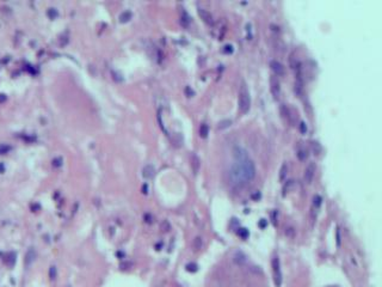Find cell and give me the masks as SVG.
Instances as JSON below:
<instances>
[{
    "label": "cell",
    "mask_w": 382,
    "mask_h": 287,
    "mask_svg": "<svg viewBox=\"0 0 382 287\" xmlns=\"http://www.w3.org/2000/svg\"><path fill=\"white\" fill-rule=\"evenodd\" d=\"M239 164L240 166V170L243 174V177H244L245 182H251L254 177H256V165L253 163V160L248 157L244 160H240V162H235Z\"/></svg>",
    "instance_id": "6da1fadb"
},
{
    "label": "cell",
    "mask_w": 382,
    "mask_h": 287,
    "mask_svg": "<svg viewBox=\"0 0 382 287\" xmlns=\"http://www.w3.org/2000/svg\"><path fill=\"white\" fill-rule=\"evenodd\" d=\"M250 104H251V98H250L248 89L246 86V83L244 80H241L240 89H239V109H240V111L243 114H246L250 109Z\"/></svg>",
    "instance_id": "7a4b0ae2"
},
{
    "label": "cell",
    "mask_w": 382,
    "mask_h": 287,
    "mask_svg": "<svg viewBox=\"0 0 382 287\" xmlns=\"http://www.w3.org/2000/svg\"><path fill=\"white\" fill-rule=\"evenodd\" d=\"M272 271H274V280H275L276 287H281V285H282V272H281L278 256H275L272 258Z\"/></svg>",
    "instance_id": "3957f363"
},
{
    "label": "cell",
    "mask_w": 382,
    "mask_h": 287,
    "mask_svg": "<svg viewBox=\"0 0 382 287\" xmlns=\"http://www.w3.org/2000/svg\"><path fill=\"white\" fill-rule=\"evenodd\" d=\"M315 169H316V166H315V163H313V162H311L306 166L305 172H303V181H305L306 184H311L313 182L314 175H315Z\"/></svg>",
    "instance_id": "277c9868"
},
{
    "label": "cell",
    "mask_w": 382,
    "mask_h": 287,
    "mask_svg": "<svg viewBox=\"0 0 382 287\" xmlns=\"http://www.w3.org/2000/svg\"><path fill=\"white\" fill-rule=\"evenodd\" d=\"M270 67H271V70L274 71V73H275L276 76H278V77H282L285 73L284 66L280 61H277V60H271L270 61Z\"/></svg>",
    "instance_id": "5b68a950"
},
{
    "label": "cell",
    "mask_w": 382,
    "mask_h": 287,
    "mask_svg": "<svg viewBox=\"0 0 382 287\" xmlns=\"http://www.w3.org/2000/svg\"><path fill=\"white\" fill-rule=\"evenodd\" d=\"M198 15L199 17L202 18V21L207 23L208 25H214V18H213V15L209 12V11H207L206 8H198Z\"/></svg>",
    "instance_id": "8992f818"
},
{
    "label": "cell",
    "mask_w": 382,
    "mask_h": 287,
    "mask_svg": "<svg viewBox=\"0 0 382 287\" xmlns=\"http://www.w3.org/2000/svg\"><path fill=\"white\" fill-rule=\"evenodd\" d=\"M270 84H271V92L274 95L275 98H278L281 95V86H280V81L278 79L275 77H271L270 79Z\"/></svg>",
    "instance_id": "52a82bcc"
},
{
    "label": "cell",
    "mask_w": 382,
    "mask_h": 287,
    "mask_svg": "<svg viewBox=\"0 0 382 287\" xmlns=\"http://www.w3.org/2000/svg\"><path fill=\"white\" fill-rule=\"evenodd\" d=\"M35 258H36V251H35V249L34 248H30L29 250H28L26 255H25V260H24V263H25V266H26V267L31 266V264L34 263Z\"/></svg>",
    "instance_id": "ba28073f"
},
{
    "label": "cell",
    "mask_w": 382,
    "mask_h": 287,
    "mask_svg": "<svg viewBox=\"0 0 382 287\" xmlns=\"http://www.w3.org/2000/svg\"><path fill=\"white\" fill-rule=\"evenodd\" d=\"M190 162H191V168H192L193 172L197 174L199 171V168H201V159L198 158V155H196V153H192L190 157Z\"/></svg>",
    "instance_id": "9c48e42d"
},
{
    "label": "cell",
    "mask_w": 382,
    "mask_h": 287,
    "mask_svg": "<svg viewBox=\"0 0 382 287\" xmlns=\"http://www.w3.org/2000/svg\"><path fill=\"white\" fill-rule=\"evenodd\" d=\"M154 174H155V169H154V166H153L152 164H147L143 166V169H142V176L145 177V178L149 179L152 178L153 176H154Z\"/></svg>",
    "instance_id": "30bf717a"
},
{
    "label": "cell",
    "mask_w": 382,
    "mask_h": 287,
    "mask_svg": "<svg viewBox=\"0 0 382 287\" xmlns=\"http://www.w3.org/2000/svg\"><path fill=\"white\" fill-rule=\"evenodd\" d=\"M296 155H298V160H301V162H305L306 159L308 158V150L305 147V146H298V151H296Z\"/></svg>",
    "instance_id": "8fae6325"
},
{
    "label": "cell",
    "mask_w": 382,
    "mask_h": 287,
    "mask_svg": "<svg viewBox=\"0 0 382 287\" xmlns=\"http://www.w3.org/2000/svg\"><path fill=\"white\" fill-rule=\"evenodd\" d=\"M233 260H234V262H235L237 264L241 266V264L246 263V261H247V256L245 255L243 251H237V252L234 254Z\"/></svg>",
    "instance_id": "7c38bea8"
},
{
    "label": "cell",
    "mask_w": 382,
    "mask_h": 287,
    "mask_svg": "<svg viewBox=\"0 0 382 287\" xmlns=\"http://www.w3.org/2000/svg\"><path fill=\"white\" fill-rule=\"evenodd\" d=\"M281 113H282L283 117L288 121V122H293V115H291V110L285 104H282L281 105Z\"/></svg>",
    "instance_id": "4fadbf2b"
},
{
    "label": "cell",
    "mask_w": 382,
    "mask_h": 287,
    "mask_svg": "<svg viewBox=\"0 0 382 287\" xmlns=\"http://www.w3.org/2000/svg\"><path fill=\"white\" fill-rule=\"evenodd\" d=\"M321 203H322V199H321L320 195H314L313 197V212H318V211L320 210V206Z\"/></svg>",
    "instance_id": "5bb4252c"
},
{
    "label": "cell",
    "mask_w": 382,
    "mask_h": 287,
    "mask_svg": "<svg viewBox=\"0 0 382 287\" xmlns=\"http://www.w3.org/2000/svg\"><path fill=\"white\" fill-rule=\"evenodd\" d=\"M4 261H5V263L7 264L8 267H13L16 263V254L15 252H10V254H7V256H6V258H5Z\"/></svg>",
    "instance_id": "9a60e30c"
},
{
    "label": "cell",
    "mask_w": 382,
    "mask_h": 287,
    "mask_svg": "<svg viewBox=\"0 0 382 287\" xmlns=\"http://www.w3.org/2000/svg\"><path fill=\"white\" fill-rule=\"evenodd\" d=\"M287 174H288V165L285 163L282 164L281 166V170H280V181L283 182L284 179L287 178Z\"/></svg>",
    "instance_id": "2e32d148"
},
{
    "label": "cell",
    "mask_w": 382,
    "mask_h": 287,
    "mask_svg": "<svg viewBox=\"0 0 382 287\" xmlns=\"http://www.w3.org/2000/svg\"><path fill=\"white\" fill-rule=\"evenodd\" d=\"M131 12H130V11H124V12H122V13H121V15H120V22H121V23H125V22H128V21H130V19H131Z\"/></svg>",
    "instance_id": "e0dca14e"
},
{
    "label": "cell",
    "mask_w": 382,
    "mask_h": 287,
    "mask_svg": "<svg viewBox=\"0 0 382 287\" xmlns=\"http://www.w3.org/2000/svg\"><path fill=\"white\" fill-rule=\"evenodd\" d=\"M237 233H238V236H239L240 238H243V239L248 238V236H250L248 230H247V229H245V227H240V229H238Z\"/></svg>",
    "instance_id": "ac0fdd59"
},
{
    "label": "cell",
    "mask_w": 382,
    "mask_h": 287,
    "mask_svg": "<svg viewBox=\"0 0 382 287\" xmlns=\"http://www.w3.org/2000/svg\"><path fill=\"white\" fill-rule=\"evenodd\" d=\"M202 245H203V241H202V238H201V237H196V238L193 239V243H192L193 250L198 251L199 249H202Z\"/></svg>",
    "instance_id": "d6986e66"
},
{
    "label": "cell",
    "mask_w": 382,
    "mask_h": 287,
    "mask_svg": "<svg viewBox=\"0 0 382 287\" xmlns=\"http://www.w3.org/2000/svg\"><path fill=\"white\" fill-rule=\"evenodd\" d=\"M208 133H209V127H208V124L202 123L201 124V127H199V135H201L202 138H207V137H208Z\"/></svg>",
    "instance_id": "ffe728a7"
},
{
    "label": "cell",
    "mask_w": 382,
    "mask_h": 287,
    "mask_svg": "<svg viewBox=\"0 0 382 287\" xmlns=\"http://www.w3.org/2000/svg\"><path fill=\"white\" fill-rule=\"evenodd\" d=\"M294 186V181L293 179H289V181H287V183L283 186V195H285L289 190H290L291 188Z\"/></svg>",
    "instance_id": "44dd1931"
},
{
    "label": "cell",
    "mask_w": 382,
    "mask_h": 287,
    "mask_svg": "<svg viewBox=\"0 0 382 287\" xmlns=\"http://www.w3.org/2000/svg\"><path fill=\"white\" fill-rule=\"evenodd\" d=\"M312 148H313V152L315 155H319L321 152V145L318 141H313L312 142Z\"/></svg>",
    "instance_id": "7402d4cb"
},
{
    "label": "cell",
    "mask_w": 382,
    "mask_h": 287,
    "mask_svg": "<svg viewBox=\"0 0 382 287\" xmlns=\"http://www.w3.org/2000/svg\"><path fill=\"white\" fill-rule=\"evenodd\" d=\"M11 151V146L6 144H0V155H5Z\"/></svg>",
    "instance_id": "603a6c76"
},
{
    "label": "cell",
    "mask_w": 382,
    "mask_h": 287,
    "mask_svg": "<svg viewBox=\"0 0 382 287\" xmlns=\"http://www.w3.org/2000/svg\"><path fill=\"white\" fill-rule=\"evenodd\" d=\"M56 275H57V272H56V267L52 266V267L49 268V279H50V280H55V279H56Z\"/></svg>",
    "instance_id": "cb8c5ba5"
},
{
    "label": "cell",
    "mask_w": 382,
    "mask_h": 287,
    "mask_svg": "<svg viewBox=\"0 0 382 287\" xmlns=\"http://www.w3.org/2000/svg\"><path fill=\"white\" fill-rule=\"evenodd\" d=\"M197 268H198V266H197L196 263H193V262L186 264V271H188V272H191V273L196 272V271H197Z\"/></svg>",
    "instance_id": "d4e9b609"
},
{
    "label": "cell",
    "mask_w": 382,
    "mask_h": 287,
    "mask_svg": "<svg viewBox=\"0 0 382 287\" xmlns=\"http://www.w3.org/2000/svg\"><path fill=\"white\" fill-rule=\"evenodd\" d=\"M230 124H232V121H230V120H223V121H221V122L219 123V128H220V129H223V128L229 127Z\"/></svg>",
    "instance_id": "484cf974"
},
{
    "label": "cell",
    "mask_w": 382,
    "mask_h": 287,
    "mask_svg": "<svg viewBox=\"0 0 382 287\" xmlns=\"http://www.w3.org/2000/svg\"><path fill=\"white\" fill-rule=\"evenodd\" d=\"M308 131V128H307V124H306L305 121H301L300 122V132L302 133V134H306Z\"/></svg>",
    "instance_id": "4316f807"
},
{
    "label": "cell",
    "mask_w": 382,
    "mask_h": 287,
    "mask_svg": "<svg viewBox=\"0 0 382 287\" xmlns=\"http://www.w3.org/2000/svg\"><path fill=\"white\" fill-rule=\"evenodd\" d=\"M170 229H171V226H170L167 220L162 221V224H161V230H162V231H168Z\"/></svg>",
    "instance_id": "83f0119b"
},
{
    "label": "cell",
    "mask_w": 382,
    "mask_h": 287,
    "mask_svg": "<svg viewBox=\"0 0 382 287\" xmlns=\"http://www.w3.org/2000/svg\"><path fill=\"white\" fill-rule=\"evenodd\" d=\"M340 243H342V236H340V230L337 229V245L340 247Z\"/></svg>",
    "instance_id": "f1b7e54d"
},
{
    "label": "cell",
    "mask_w": 382,
    "mask_h": 287,
    "mask_svg": "<svg viewBox=\"0 0 382 287\" xmlns=\"http://www.w3.org/2000/svg\"><path fill=\"white\" fill-rule=\"evenodd\" d=\"M223 52L225 53H232L233 52V46L232 44H226L223 47Z\"/></svg>",
    "instance_id": "f546056e"
},
{
    "label": "cell",
    "mask_w": 382,
    "mask_h": 287,
    "mask_svg": "<svg viewBox=\"0 0 382 287\" xmlns=\"http://www.w3.org/2000/svg\"><path fill=\"white\" fill-rule=\"evenodd\" d=\"M152 220H153V218H152V215H151V214H148V213H147V214H145V221H146V223L151 224V223H152Z\"/></svg>",
    "instance_id": "4dcf8cb0"
},
{
    "label": "cell",
    "mask_w": 382,
    "mask_h": 287,
    "mask_svg": "<svg viewBox=\"0 0 382 287\" xmlns=\"http://www.w3.org/2000/svg\"><path fill=\"white\" fill-rule=\"evenodd\" d=\"M293 233H294V229H293V227L285 229V234H287V236H293Z\"/></svg>",
    "instance_id": "1f68e13d"
},
{
    "label": "cell",
    "mask_w": 382,
    "mask_h": 287,
    "mask_svg": "<svg viewBox=\"0 0 382 287\" xmlns=\"http://www.w3.org/2000/svg\"><path fill=\"white\" fill-rule=\"evenodd\" d=\"M265 225H266V220H265V219H261V220H260V223H259V226L261 227V229H264Z\"/></svg>",
    "instance_id": "d6a6232c"
},
{
    "label": "cell",
    "mask_w": 382,
    "mask_h": 287,
    "mask_svg": "<svg viewBox=\"0 0 382 287\" xmlns=\"http://www.w3.org/2000/svg\"><path fill=\"white\" fill-rule=\"evenodd\" d=\"M142 193H143V194H147V193H148V187H147V184H143V187H142Z\"/></svg>",
    "instance_id": "836d02e7"
},
{
    "label": "cell",
    "mask_w": 382,
    "mask_h": 287,
    "mask_svg": "<svg viewBox=\"0 0 382 287\" xmlns=\"http://www.w3.org/2000/svg\"><path fill=\"white\" fill-rule=\"evenodd\" d=\"M53 163L55 166H60V165H61V159H60V160H59V159H55Z\"/></svg>",
    "instance_id": "e575fe53"
},
{
    "label": "cell",
    "mask_w": 382,
    "mask_h": 287,
    "mask_svg": "<svg viewBox=\"0 0 382 287\" xmlns=\"http://www.w3.org/2000/svg\"><path fill=\"white\" fill-rule=\"evenodd\" d=\"M5 171V166H4V164L0 163V174H2Z\"/></svg>",
    "instance_id": "d590c367"
},
{
    "label": "cell",
    "mask_w": 382,
    "mask_h": 287,
    "mask_svg": "<svg viewBox=\"0 0 382 287\" xmlns=\"http://www.w3.org/2000/svg\"><path fill=\"white\" fill-rule=\"evenodd\" d=\"M252 197H253V199H259V197H260V194H259V193H256L254 195H252Z\"/></svg>",
    "instance_id": "8d00e7d4"
},
{
    "label": "cell",
    "mask_w": 382,
    "mask_h": 287,
    "mask_svg": "<svg viewBox=\"0 0 382 287\" xmlns=\"http://www.w3.org/2000/svg\"><path fill=\"white\" fill-rule=\"evenodd\" d=\"M66 287H72V286H66Z\"/></svg>",
    "instance_id": "74e56055"
}]
</instances>
